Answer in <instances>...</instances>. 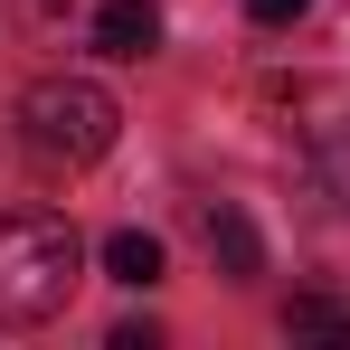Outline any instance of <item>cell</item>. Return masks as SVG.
Here are the masks:
<instances>
[{
  "instance_id": "cell-5",
  "label": "cell",
  "mask_w": 350,
  "mask_h": 350,
  "mask_svg": "<svg viewBox=\"0 0 350 350\" xmlns=\"http://www.w3.org/2000/svg\"><path fill=\"white\" fill-rule=\"evenodd\" d=\"M105 275L114 284H161V237H142V228L105 237Z\"/></svg>"
},
{
  "instance_id": "cell-2",
  "label": "cell",
  "mask_w": 350,
  "mask_h": 350,
  "mask_svg": "<svg viewBox=\"0 0 350 350\" xmlns=\"http://www.w3.org/2000/svg\"><path fill=\"white\" fill-rule=\"evenodd\" d=\"M114 95L95 85V76H38L29 95H19V142H29V161H48V171H85V161H105L114 152Z\"/></svg>"
},
{
  "instance_id": "cell-7",
  "label": "cell",
  "mask_w": 350,
  "mask_h": 350,
  "mask_svg": "<svg viewBox=\"0 0 350 350\" xmlns=\"http://www.w3.org/2000/svg\"><path fill=\"white\" fill-rule=\"evenodd\" d=\"M303 10H312V0H246V19H256V29H293Z\"/></svg>"
},
{
  "instance_id": "cell-8",
  "label": "cell",
  "mask_w": 350,
  "mask_h": 350,
  "mask_svg": "<svg viewBox=\"0 0 350 350\" xmlns=\"http://www.w3.org/2000/svg\"><path fill=\"white\" fill-rule=\"evenodd\" d=\"M332 189H341V208H350V142L332 152Z\"/></svg>"
},
{
  "instance_id": "cell-3",
  "label": "cell",
  "mask_w": 350,
  "mask_h": 350,
  "mask_svg": "<svg viewBox=\"0 0 350 350\" xmlns=\"http://www.w3.org/2000/svg\"><path fill=\"white\" fill-rule=\"evenodd\" d=\"M152 48H161V10H152V0H105V10H95V57L142 66Z\"/></svg>"
},
{
  "instance_id": "cell-1",
  "label": "cell",
  "mask_w": 350,
  "mask_h": 350,
  "mask_svg": "<svg viewBox=\"0 0 350 350\" xmlns=\"http://www.w3.org/2000/svg\"><path fill=\"white\" fill-rule=\"evenodd\" d=\"M76 275H85V246H76L66 218H48V208H0V322H10V332L57 322Z\"/></svg>"
},
{
  "instance_id": "cell-4",
  "label": "cell",
  "mask_w": 350,
  "mask_h": 350,
  "mask_svg": "<svg viewBox=\"0 0 350 350\" xmlns=\"http://www.w3.org/2000/svg\"><path fill=\"white\" fill-rule=\"evenodd\" d=\"M199 237H208V265H218L228 284H256V275H265V237L246 228L237 208H199Z\"/></svg>"
},
{
  "instance_id": "cell-6",
  "label": "cell",
  "mask_w": 350,
  "mask_h": 350,
  "mask_svg": "<svg viewBox=\"0 0 350 350\" xmlns=\"http://www.w3.org/2000/svg\"><path fill=\"white\" fill-rule=\"evenodd\" d=\"M284 332L293 341H350V312L332 293H303V303H284Z\"/></svg>"
}]
</instances>
